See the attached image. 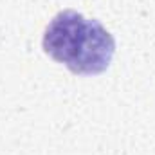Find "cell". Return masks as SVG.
Here are the masks:
<instances>
[{
  "mask_svg": "<svg viewBox=\"0 0 155 155\" xmlns=\"http://www.w3.org/2000/svg\"><path fill=\"white\" fill-rule=\"evenodd\" d=\"M41 47L54 61L74 74H101L114 58V36L97 22L78 11L58 13L45 27Z\"/></svg>",
  "mask_w": 155,
  "mask_h": 155,
  "instance_id": "obj_1",
  "label": "cell"
}]
</instances>
